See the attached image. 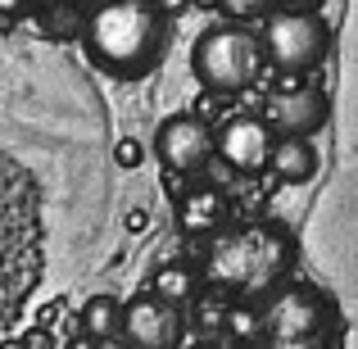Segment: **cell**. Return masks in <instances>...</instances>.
<instances>
[{"label": "cell", "instance_id": "7c38bea8", "mask_svg": "<svg viewBox=\"0 0 358 349\" xmlns=\"http://www.w3.org/2000/svg\"><path fill=\"white\" fill-rule=\"evenodd\" d=\"M122 313L127 304H118V295H91L82 304V332L87 336H122Z\"/></svg>", "mask_w": 358, "mask_h": 349}, {"label": "cell", "instance_id": "52a82bcc", "mask_svg": "<svg viewBox=\"0 0 358 349\" xmlns=\"http://www.w3.org/2000/svg\"><path fill=\"white\" fill-rule=\"evenodd\" d=\"M218 155V136L204 118L195 114H173L159 122L155 131V159L177 177H191L200 168H209V159Z\"/></svg>", "mask_w": 358, "mask_h": 349}, {"label": "cell", "instance_id": "30bf717a", "mask_svg": "<svg viewBox=\"0 0 358 349\" xmlns=\"http://www.w3.org/2000/svg\"><path fill=\"white\" fill-rule=\"evenodd\" d=\"M177 222L186 232H218L227 222V200L218 186H186L177 195Z\"/></svg>", "mask_w": 358, "mask_h": 349}, {"label": "cell", "instance_id": "3957f363", "mask_svg": "<svg viewBox=\"0 0 358 349\" xmlns=\"http://www.w3.org/2000/svg\"><path fill=\"white\" fill-rule=\"evenodd\" d=\"M263 64H268L263 32L254 36L236 18L204 27L191 45V73L200 78V87L218 91V96H241V91H250L254 82L263 78Z\"/></svg>", "mask_w": 358, "mask_h": 349}, {"label": "cell", "instance_id": "4fadbf2b", "mask_svg": "<svg viewBox=\"0 0 358 349\" xmlns=\"http://www.w3.org/2000/svg\"><path fill=\"white\" fill-rule=\"evenodd\" d=\"M150 286H155L159 295H168L173 304H182V308L200 299V281H195V272L186 268V263H164V268L155 272V281H150Z\"/></svg>", "mask_w": 358, "mask_h": 349}, {"label": "cell", "instance_id": "8fae6325", "mask_svg": "<svg viewBox=\"0 0 358 349\" xmlns=\"http://www.w3.org/2000/svg\"><path fill=\"white\" fill-rule=\"evenodd\" d=\"M268 168H272L277 182H290V186L313 182V173H317L313 141H308V136H277V150H272V164Z\"/></svg>", "mask_w": 358, "mask_h": 349}, {"label": "cell", "instance_id": "2e32d148", "mask_svg": "<svg viewBox=\"0 0 358 349\" xmlns=\"http://www.w3.org/2000/svg\"><path fill=\"white\" fill-rule=\"evenodd\" d=\"M114 159H118V168H141V159H145V150H141V141L122 136V141H118V150H114Z\"/></svg>", "mask_w": 358, "mask_h": 349}, {"label": "cell", "instance_id": "9a60e30c", "mask_svg": "<svg viewBox=\"0 0 358 349\" xmlns=\"http://www.w3.org/2000/svg\"><path fill=\"white\" fill-rule=\"evenodd\" d=\"M195 313H200V327H209V332L227 327V308L213 304V295H200V299H195Z\"/></svg>", "mask_w": 358, "mask_h": 349}, {"label": "cell", "instance_id": "5bb4252c", "mask_svg": "<svg viewBox=\"0 0 358 349\" xmlns=\"http://www.w3.org/2000/svg\"><path fill=\"white\" fill-rule=\"evenodd\" d=\"M213 5L227 18H236V23H254V18H268L277 0H213Z\"/></svg>", "mask_w": 358, "mask_h": 349}, {"label": "cell", "instance_id": "ffe728a7", "mask_svg": "<svg viewBox=\"0 0 358 349\" xmlns=\"http://www.w3.org/2000/svg\"><path fill=\"white\" fill-rule=\"evenodd\" d=\"M0 9H5V14H9V18H14V14H18V9H23V0H0Z\"/></svg>", "mask_w": 358, "mask_h": 349}, {"label": "cell", "instance_id": "d6986e66", "mask_svg": "<svg viewBox=\"0 0 358 349\" xmlns=\"http://www.w3.org/2000/svg\"><path fill=\"white\" fill-rule=\"evenodd\" d=\"M277 5H281V9H317L322 0H277Z\"/></svg>", "mask_w": 358, "mask_h": 349}, {"label": "cell", "instance_id": "8992f818", "mask_svg": "<svg viewBox=\"0 0 358 349\" xmlns=\"http://www.w3.org/2000/svg\"><path fill=\"white\" fill-rule=\"evenodd\" d=\"M186 336V313L182 304H173L168 295H159L155 286L127 299L122 313V341L131 349H177Z\"/></svg>", "mask_w": 358, "mask_h": 349}, {"label": "cell", "instance_id": "7a4b0ae2", "mask_svg": "<svg viewBox=\"0 0 358 349\" xmlns=\"http://www.w3.org/2000/svg\"><path fill=\"white\" fill-rule=\"evenodd\" d=\"M295 268V245L272 222H250V227H227L204 250V281L222 295H263L286 272Z\"/></svg>", "mask_w": 358, "mask_h": 349}, {"label": "cell", "instance_id": "5b68a950", "mask_svg": "<svg viewBox=\"0 0 358 349\" xmlns=\"http://www.w3.org/2000/svg\"><path fill=\"white\" fill-rule=\"evenodd\" d=\"M327 45H331V32L317 18V9H272L263 18V50H268V64L277 73H299L317 69L327 59Z\"/></svg>", "mask_w": 358, "mask_h": 349}, {"label": "cell", "instance_id": "9c48e42d", "mask_svg": "<svg viewBox=\"0 0 358 349\" xmlns=\"http://www.w3.org/2000/svg\"><path fill=\"white\" fill-rule=\"evenodd\" d=\"M263 118L277 127V136H313L327 122V96L317 87L290 82L263 100Z\"/></svg>", "mask_w": 358, "mask_h": 349}, {"label": "cell", "instance_id": "277c9868", "mask_svg": "<svg viewBox=\"0 0 358 349\" xmlns=\"http://www.w3.org/2000/svg\"><path fill=\"white\" fill-rule=\"evenodd\" d=\"M336 308L313 286H281L259 313L263 349H331Z\"/></svg>", "mask_w": 358, "mask_h": 349}, {"label": "cell", "instance_id": "e0dca14e", "mask_svg": "<svg viewBox=\"0 0 358 349\" xmlns=\"http://www.w3.org/2000/svg\"><path fill=\"white\" fill-rule=\"evenodd\" d=\"M227 327H231V336H254V332H259V318H254L250 308H231Z\"/></svg>", "mask_w": 358, "mask_h": 349}, {"label": "cell", "instance_id": "ba28073f", "mask_svg": "<svg viewBox=\"0 0 358 349\" xmlns=\"http://www.w3.org/2000/svg\"><path fill=\"white\" fill-rule=\"evenodd\" d=\"M272 150H277V127L268 118L236 114L218 131V159L236 173H263L272 164Z\"/></svg>", "mask_w": 358, "mask_h": 349}, {"label": "cell", "instance_id": "ac0fdd59", "mask_svg": "<svg viewBox=\"0 0 358 349\" xmlns=\"http://www.w3.org/2000/svg\"><path fill=\"white\" fill-rule=\"evenodd\" d=\"M96 349H131V345L122 341V336H100V341H96Z\"/></svg>", "mask_w": 358, "mask_h": 349}, {"label": "cell", "instance_id": "6da1fadb", "mask_svg": "<svg viewBox=\"0 0 358 349\" xmlns=\"http://www.w3.org/2000/svg\"><path fill=\"white\" fill-rule=\"evenodd\" d=\"M168 45V18L159 0H105L82 27V50L100 73L136 82L159 69Z\"/></svg>", "mask_w": 358, "mask_h": 349}]
</instances>
